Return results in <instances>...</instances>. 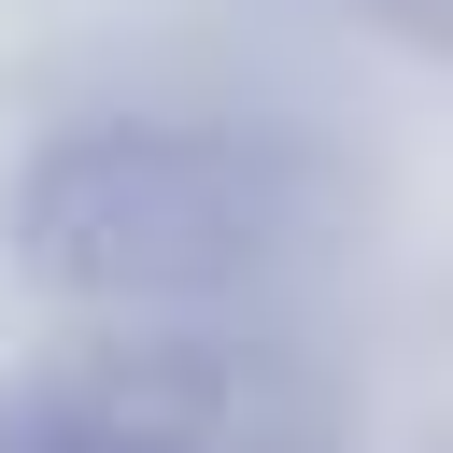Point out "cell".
Returning a JSON list of instances; mask_svg holds the SVG:
<instances>
[{"label":"cell","mask_w":453,"mask_h":453,"mask_svg":"<svg viewBox=\"0 0 453 453\" xmlns=\"http://www.w3.org/2000/svg\"><path fill=\"white\" fill-rule=\"evenodd\" d=\"M340 14H368V28H396V42H439V0H340Z\"/></svg>","instance_id":"3957f363"},{"label":"cell","mask_w":453,"mask_h":453,"mask_svg":"<svg viewBox=\"0 0 453 453\" xmlns=\"http://www.w3.org/2000/svg\"><path fill=\"white\" fill-rule=\"evenodd\" d=\"M0 453H156V439H127V425L71 411L42 368H14V382H0Z\"/></svg>","instance_id":"7a4b0ae2"},{"label":"cell","mask_w":453,"mask_h":453,"mask_svg":"<svg viewBox=\"0 0 453 453\" xmlns=\"http://www.w3.org/2000/svg\"><path fill=\"white\" fill-rule=\"evenodd\" d=\"M340 226L354 184L269 113H71L0 184L14 269L99 326L269 311Z\"/></svg>","instance_id":"6da1fadb"}]
</instances>
